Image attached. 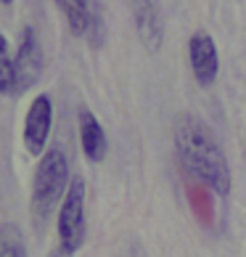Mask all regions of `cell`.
Masks as SVG:
<instances>
[{
	"instance_id": "cell-6",
	"label": "cell",
	"mask_w": 246,
	"mask_h": 257,
	"mask_svg": "<svg viewBox=\"0 0 246 257\" xmlns=\"http://www.w3.org/2000/svg\"><path fill=\"white\" fill-rule=\"evenodd\" d=\"M40 72H43L40 40H37V32L32 27H27L22 32V40H19V48H16V96L24 93L30 85H35Z\"/></svg>"
},
{
	"instance_id": "cell-11",
	"label": "cell",
	"mask_w": 246,
	"mask_h": 257,
	"mask_svg": "<svg viewBox=\"0 0 246 257\" xmlns=\"http://www.w3.org/2000/svg\"><path fill=\"white\" fill-rule=\"evenodd\" d=\"M0 257H27L24 236L16 223L0 225Z\"/></svg>"
},
{
	"instance_id": "cell-7",
	"label": "cell",
	"mask_w": 246,
	"mask_h": 257,
	"mask_svg": "<svg viewBox=\"0 0 246 257\" xmlns=\"http://www.w3.org/2000/svg\"><path fill=\"white\" fill-rule=\"evenodd\" d=\"M132 22L146 51L156 53L164 43V19L159 0H132Z\"/></svg>"
},
{
	"instance_id": "cell-3",
	"label": "cell",
	"mask_w": 246,
	"mask_h": 257,
	"mask_svg": "<svg viewBox=\"0 0 246 257\" xmlns=\"http://www.w3.org/2000/svg\"><path fill=\"white\" fill-rule=\"evenodd\" d=\"M85 239V180L72 178L59 207V244L66 252H77Z\"/></svg>"
},
{
	"instance_id": "cell-8",
	"label": "cell",
	"mask_w": 246,
	"mask_h": 257,
	"mask_svg": "<svg viewBox=\"0 0 246 257\" xmlns=\"http://www.w3.org/2000/svg\"><path fill=\"white\" fill-rule=\"evenodd\" d=\"M80 144L90 162H101L106 157V133L90 109H80Z\"/></svg>"
},
{
	"instance_id": "cell-10",
	"label": "cell",
	"mask_w": 246,
	"mask_h": 257,
	"mask_svg": "<svg viewBox=\"0 0 246 257\" xmlns=\"http://www.w3.org/2000/svg\"><path fill=\"white\" fill-rule=\"evenodd\" d=\"M0 96H16V53L0 32Z\"/></svg>"
},
{
	"instance_id": "cell-12",
	"label": "cell",
	"mask_w": 246,
	"mask_h": 257,
	"mask_svg": "<svg viewBox=\"0 0 246 257\" xmlns=\"http://www.w3.org/2000/svg\"><path fill=\"white\" fill-rule=\"evenodd\" d=\"M45 257H74V254H72V252H66V249H61V246L56 244V246H53V249H51L48 254H45Z\"/></svg>"
},
{
	"instance_id": "cell-1",
	"label": "cell",
	"mask_w": 246,
	"mask_h": 257,
	"mask_svg": "<svg viewBox=\"0 0 246 257\" xmlns=\"http://www.w3.org/2000/svg\"><path fill=\"white\" fill-rule=\"evenodd\" d=\"M175 151L185 173H191L209 191L225 196L230 191V165L212 130L196 114H180L175 119Z\"/></svg>"
},
{
	"instance_id": "cell-9",
	"label": "cell",
	"mask_w": 246,
	"mask_h": 257,
	"mask_svg": "<svg viewBox=\"0 0 246 257\" xmlns=\"http://www.w3.org/2000/svg\"><path fill=\"white\" fill-rule=\"evenodd\" d=\"M53 3L64 14L66 27H69L72 35H85L93 27L96 11L90 8V0H53Z\"/></svg>"
},
{
	"instance_id": "cell-4",
	"label": "cell",
	"mask_w": 246,
	"mask_h": 257,
	"mask_svg": "<svg viewBox=\"0 0 246 257\" xmlns=\"http://www.w3.org/2000/svg\"><path fill=\"white\" fill-rule=\"evenodd\" d=\"M51 125H53V101L48 93H40L27 109L24 117V146L32 157H40L45 151L51 136Z\"/></svg>"
},
{
	"instance_id": "cell-5",
	"label": "cell",
	"mask_w": 246,
	"mask_h": 257,
	"mask_svg": "<svg viewBox=\"0 0 246 257\" xmlns=\"http://www.w3.org/2000/svg\"><path fill=\"white\" fill-rule=\"evenodd\" d=\"M188 59H191V69L198 85L209 88L217 80V72H220V56H217V45L212 40L209 32L198 30L191 35V43H188Z\"/></svg>"
},
{
	"instance_id": "cell-2",
	"label": "cell",
	"mask_w": 246,
	"mask_h": 257,
	"mask_svg": "<svg viewBox=\"0 0 246 257\" xmlns=\"http://www.w3.org/2000/svg\"><path fill=\"white\" fill-rule=\"evenodd\" d=\"M69 183L72 180H69V162H66V154L61 149L45 151L40 165L35 170V178H32V209L40 220L48 217L59 202H64Z\"/></svg>"
},
{
	"instance_id": "cell-13",
	"label": "cell",
	"mask_w": 246,
	"mask_h": 257,
	"mask_svg": "<svg viewBox=\"0 0 246 257\" xmlns=\"http://www.w3.org/2000/svg\"><path fill=\"white\" fill-rule=\"evenodd\" d=\"M0 3H6V6H8V3H14V0H0Z\"/></svg>"
}]
</instances>
